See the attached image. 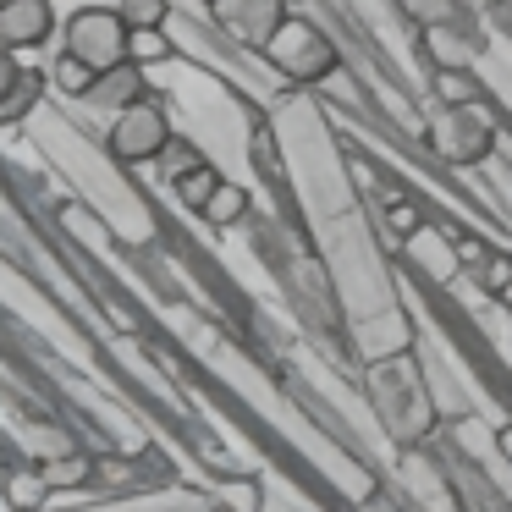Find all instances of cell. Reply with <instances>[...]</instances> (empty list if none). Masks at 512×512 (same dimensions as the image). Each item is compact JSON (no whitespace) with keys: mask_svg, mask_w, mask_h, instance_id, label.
<instances>
[{"mask_svg":"<svg viewBox=\"0 0 512 512\" xmlns=\"http://www.w3.org/2000/svg\"><path fill=\"white\" fill-rule=\"evenodd\" d=\"M155 138H160V122H155V116H133V127H127L116 144H122V155H144L138 144H155Z\"/></svg>","mask_w":512,"mask_h":512,"instance_id":"1","label":"cell"}]
</instances>
